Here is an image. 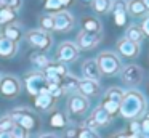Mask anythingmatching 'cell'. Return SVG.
<instances>
[{"instance_id": "1", "label": "cell", "mask_w": 149, "mask_h": 138, "mask_svg": "<svg viewBox=\"0 0 149 138\" xmlns=\"http://www.w3.org/2000/svg\"><path fill=\"white\" fill-rule=\"evenodd\" d=\"M146 108L144 96L136 90H128L123 92L122 101H120V109L119 112L125 119H136Z\"/></svg>"}, {"instance_id": "2", "label": "cell", "mask_w": 149, "mask_h": 138, "mask_svg": "<svg viewBox=\"0 0 149 138\" xmlns=\"http://www.w3.org/2000/svg\"><path fill=\"white\" fill-rule=\"evenodd\" d=\"M10 117L15 120V124L23 127L24 130L31 132L37 127V117L31 109L27 108H15L10 112Z\"/></svg>"}, {"instance_id": "3", "label": "cell", "mask_w": 149, "mask_h": 138, "mask_svg": "<svg viewBox=\"0 0 149 138\" xmlns=\"http://www.w3.org/2000/svg\"><path fill=\"white\" fill-rule=\"evenodd\" d=\"M98 66L101 69V74L104 76H114L120 71V60L116 53L112 51H103L98 55Z\"/></svg>"}, {"instance_id": "4", "label": "cell", "mask_w": 149, "mask_h": 138, "mask_svg": "<svg viewBox=\"0 0 149 138\" xmlns=\"http://www.w3.org/2000/svg\"><path fill=\"white\" fill-rule=\"evenodd\" d=\"M24 87H26L27 93L31 96H37L39 93H42L43 88L47 87V79L43 76V72L34 71V72L26 74V77H24Z\"/></svg>"}, {"instance_id": "5", "label": "cell", "mask_w": 149, "mask_h": 138, "mask_svg": "<svg viewBox=\"0 0 149 138\" xmlns=\"http://www.w3.org/2000/svg\"><path fill=\"white\" fill-rule=\"evenodd\" d=\"M0 93L5 98H16L21 93V82L15 76H2L0 77Z\"/></svg>"}, {"instance_id": "6", "label": "cell", "mask_w": 149, "mask_h": 138, "mask_svg": "<svg viewBox=\"0 0 149 138\" xmlns=\"http://www.w3.org/2000/svg\"><path fill=\"white\" fill-rule=\"evenodd\" d=\"M27 42L39 50H48L52 45V35L43 29H34L27 32Z\"/></svg>"}, {"instance_id": "7", "label": "cell", "mask_w": 149, "mask_h": 138, "mask_svg": "<svg viewBox=\"0 0 149 138\" xmlns=\"http://www.w3.org/2000/svg\"><path fill=\"white\" fill-rule=\"evenodd\" d=\"M79 50H80V48L75 43H72V42H63L58 47V51H56L58 61L59 63H72V61L77 60Z\"/></svg>"}, {"instance_id": "8", "label": "cell", "mask_w": 149, "mask_h": 138, "mask_svg": "<svg viewBox=\"0 0 149 138\" xmlns=\"http://www.w3.org/2000/svg\"><path fill=\"white\" fill-rule=\"evenodd\" d=\"M101 42V32H91V31H82L77 35V47L80 50H91Z\"/></svg>"}, {"instance_id": "9", "label": "cell", "mask_w": 149, "mask_h": 138, "mask_svg": "<svg viewBox=\"0 0 149 138\" xmlns=\"http://www.w3.org/2000/svg\"><path fill=\"white\" fill-rule=\"evenodd\" d=\"M53 21H55V31L59 32H68L74 26V18L69 11L66 10H59L53 15Z\"/></svg>"}, {"instance_id": "10", "label": "cell", "mask_w": 149, "mask_h": 138, "mask_svg": "<svg viewBox=\"0 0 149 138\" xmlns=\"http://www.w3.org/2000/svg\"><path fill=\"white\" fill-rule=\"evenodd\" d=\"M143 76H144L143 69L139 66H136V64H128L122 71V80L127 85H138L143 80Z\"/></svg>"}, {"instance_id": "11", "label": "cell", "mask_w": 149, "mask_h": 138, "mask_svg": "<svg viewBox=\"0 0 149 138\" xmlns=\"http://www.w3.org/2000/svg\"><path fill=\"white\" fill-rule=\"evenodd\" d=\"M88 98L84 96L82 93H74V95L69 96L68 101V108L72 114H84L85 111L88 109Z\"/></svg>"}, {"instance_id": "12", "label": "cell", "mask_w": 149, "mask_h": 138, "mask_svg": "<svg viewBox=\"0 0 149 138\" xmlns=\"http://www.w3.org/2000/svg\"><path fill=\"white\" fill-rule=\"evenodd\" d=\"M117 51L125 58H135L139 53V47H138V43H135V42L128 40L127 37H123L117 42Z\"/></svg>"}, {"instance_id": "13", "label": "cell", "mask_w": 149, "mask_h": 138, "mask_svg": "<svg viewBox=\"0 0 149 138\" xmlns=\"http://www.w3.org/2000/svg\"><path fill=\"white\" fill-rule=\"evenodd\" d=\"M79 93H82L84 96H96L100 93V83L98 80H91V79H82L79 80Z\"/></svg>"}, {"instance_id": "14", "label": "cell", "mask_w": 149, "mask_h": 138, "mask_svg": "<svg viewBox=\"0 0 149 138\" xmlns=\"http://www.w3.org/2000/svg\"><path fill=\"white\" fill-rule=\"evenodd\" d=\"M82 72H84L85 79H91V80H100V77L103 76L96 60H87L85 61V63L82 64Z\"/></svg>"}, {"instance_id": "15", "label": "cell", "mask_w": 149, "mask_h": 138, "mask_svg": "<svg viewBox=\"0 0 149 138\" xmlns=\"http://www.w3.org/2000/svg\"><path fill=\"white\" fill-rule=\"evenodd\" d=\"M15 53H16V42L7 39L5 35H0V56L11 58Z\"/></svg>"}, {"instance_id": "16", "label": "cell", "mask_w": 149, "mask_h": 138, "mask_svg": "<svg viewBox=\"0 0 149 138\" xmlns=\"http://www.w3.org/2000/svg\"><path fill=\"white\" fill-rule=\"evenodd\" d=\"M90 117L95 120V124H96L98 127H103V125L109 124V120H111V117H112V116H111L109 112L103 108V106H98V108L93 109V112H91Z\"/></svg>"}, {"instance_id": "17", "label": "cell", "mask_w": 149, "mask_h": 138, "mask_svg": "<svg viewBox=\"0 0 149 138\" xmlns=\"http://www.w3.org/2000/svg\"><path fill=\"white\" fill-rule=\"evenodd\" d=\"M127 11L132 16H144L148 13V8L143 0H130L127 2Z\"/></svg>"}, {"instance_id": "18", "label": "cell", "mask_w": 149, "mask_h": 138, "mask_svg": "<svg viewBox=\"0 0 149 138\" xmlns=\"http://www.w3.org/2000/svg\"><path fill=\"white\" fill-rule=\"evenodd\" d=\"M53 101H55V98H53L50 93H39L37 96H34V104H36L37 108L43 109V111L52 108Z\"/></svg>"}, {"instance_id": "19", "label": "cell", "mask_w": 149, "mask_h": 138, "mask_svg": "<svg viewBox=\"0 0 149 138\" xmlns=\"http://www.w3.org/2000/svg\"><path fill=\"white\" fill-rule=\"evenodd\" d=\"M125 37L128 39V40L135 42V43H139V42H141L143 39H144V32H143L141 26L132 24V26H128V29H127Z\"/></svg>"}, {"instance_id": "20", "label": "cell", "mask_w": 149, "mask_h": 138, "mask_svg": "<svg viewBox=\"0 0 149 138\" xmlns=\"http://www.w3.org/2000/svg\"><path fill=\"white\" fill-rule=\"evenodd\" d=\"M61 87L64 90V93L66 92H79V79L71 76V74H68V76H64L61 79Z\"/></svg>"}, {"instance_id": "21", "label": "cell", "mask_w": 149, "mask_h": 138, "mask_svg": "<svg viewBox=\"0 0 149 138\" xmlns=\"http://www.w3.org/2000/svg\"><path fill=\"white\" fill-rule=\"evenodd\" d=\"M3 35L7 39H10V40H13V42H19L21 40V37H23V31H21V27L19 26H16V24H8L7 27H5V31H3Z\"/></svg>"}, {"instance_id": "22", "label": "cell", "mask_w": 149, "mask_h": 138, "mask_svg": "<svg viewBox=\"0 0 149 138\" xmlns=\"http://www.w3.org/2000/svg\"><path fill=\"white\" fill-rule=\"evenodd\" d=\"M91 5H93V10L96 13L104 15V13H107L111 10V6H112V0H93Z\"/></svg>"}, {"instance_id": "23", "label": "cell", "mask_w": 149, "mask_h": 138, "mask_svg": "<svg viewBox=\"0 0 149 138\" xmlns=\"http://www.w3.org/2000/svg\"><path fill=\"white\" fill-rule=\"evenodd\" d=\"M84 29L85 31H91V32H101V22L95 18H85L84 19Z\"/></svg>"}, {"instance_id": "24", "label": "cell", "mask_w": 149, "mask_h": 138, "mask_svg": "<svg viewBox=\"0 0 149 138\" xmlns=\"http://www.w3.org/2000/svg\"><path fill=\"white\" fill-rule=\"evenodd\" d=\"M15 19V10L8 8V6H2L0 10V22L2 24H8Z\"/></svg>"}, {"instance_id": "25", "label": "cell", "mask_w": 149, "mask_h": 138, "mask_svg": "<svg viewBox=\"0 0 149 138\" xmlns=\"http://www.w3.org/2000/svg\"><path fill=\"white\" fill-rule=\"evenodd\" d=\"M122 96H123V92L119 88V87H112V88H109L106 92V95H104V98L106 99H111V101H117L120 103L122 101Z\"/></svg>"}, {"instance_id": "26", "label": "cell", "mask_w": 149, "mask_h": 138, "mask_svg": "<svg viewBox=\"0 0 149 138\" xmlns=\"http://www.w3.org/2000/svg\"><path fill=\"white\" fill-rule=\"evenodd\" d=\"M50 124H52V127H56V128L64 127V125H66V117H64V114H63V112H59V111L53 112V116L50 117Z\"/></svg>"}, {"instance_id": "27", "label": "cell", "mask_w": 149, "mask_h": 138, "mask_svg": "<svg viewBox=\"0 0 149 138\" xmlns=\"http://www.w3.org/2000/svg\"><path fill=\"white\" fill-rule=\"evenodd\" d=\"M15 120L10 117V114L8 116H3V117L0 119V132H11L15 128Z\"/></svg>"}, {"instance_id": "28", "label": "cell", "mask_w": 149, "mask_h": 138, "mask_svg": "<svg viewBox=\"0 0 149 138\" xmlns=\"http://www.w3.org/2000/svg\"><path fill=\"white\" fill-rule=\"evenodd\" d=\"M103 106L104 109H106L107 112H109L111 116H114V114H117L119 112V109H120V103H117V101H111V99H106L104 98L103 99Z\"/></svg>"}, {"instance_id": "29", "label": "cell", "mask_w": 149, "mask_h": 138, "mask_svg": "<svg viewBox=\"0 0 149 138\" xmlns=\"http://www.w3.org/2000/svg\"><path fill=\"white\" fill-rule=\"evenodd\" d=\"M31 61H32V63L36 64L37 67H39V69H45V67L50 64V61L47 60V56H43V55H39V53L32 55V56H31Z\"/></svg>"}, {"instance_id": "30", "label": "cell", "mask_w": 149, "mask_h": 138, "mask_svg": "<svg viewBox=\"0 0 149 138\" xmlns=\"http://www.w3.org/2000/svg\"><path fill=\"white\" fill-rule=\"evenodd\" d=\"M77 138H100V135L96 133V130L93 128H88V127H80L77 132Z\"/></svg>"}, {"instance_id": "31", "label": "cell", "mask_w": 149, "mask_h": 138, "mask_svg": "<svg viewBox=\"0 0 149 138\" xmlns=\"http://www.w3.org/2000/svg\"><path fill=\"white\" fill-rule=\"evenodd\" d=\"M40 26H42L43 31H53L55 29V21H53V16H42L40 18Z\"/></svg>"}, {"instance_id": "32", "label": "cell", "mask_w": 149, "mask_h": 138, "mask_svg": "<svg viewBox=\"0 0 149 138\" xmlns=\"http://www.w3.org/2000/svg\"><path fill=\"white\" fill-rule=\"evenodd\" d=\"M111 10H112V13H127V2L125 0H114Z\"/></svg>"}, {"instance_id": "33", "label": "cell", "mask_w": 149, "mask_h": 138, "mask_svg": "<svg viewBox=\"0 0 149 138\" xmlns=\"http://www.w3.org/2000/svg\"><path fill=\"white\" fill-rule=\"evenodd\" d=\"M45 8L52 10V11H59L63 8V5L59 0H45Z\"/></svg>"}, {"instance_id": "34", "label": "cell", "mask_w": 149, "mask_h": 138, "mask_svg": "<svg viewBox=\"0 0 149 138\" xmlns=\"http://www.w3.org/2000/svg\"><path fill=\"white\" fill-rule=\"evenodd\" d=\"M11 135H13V138H27L29 137V135H27V130H24L19 125H15V128L11 130Z\"/></svg>"}, {"instance_id": "35", "label": "cell", "mask_w": 149, "mask_h": 138, "mask_svg": "<svg viewBox=\"0 0 149 138\" xmlns=\"http://www.w3.org/2000/svg\"><path fill=\"white\" fill-rule=\"evenodd\" d=\"M114 18H116L117 26H123L127 21V13H114Z\"/></svg>"}, {"instance_id": "36", "label": "cell", "mask_w": 149, "mask_h": 138, "mask_svg": "<svg viewBox=\"0 0 149 138\" xmlns=\"http://www.w3.org/2000/svg\"><path fill=\"white\" fill-rule=\"evenodd\" d=\"M21 3H23V0H5V6H8L11 10H18L21 6Z\"/></svg>"}, {"instance_id": "37", "label": "cell", "mask_w": 149, "mask_h": 138, "mask_svg": "<svg viewBox=\"0 0 149 138\" xmlns=\"http://www.w3.org/2000/svg\"><path fill=\"white\" fill-rule=\"evenodd\" d=\"M130 130H132V133H135V135H139V133H143L141 124H139V122H136V120H133L132 124H130Z\"/></svg>"}, {"instance_id": "38", "label": "cell", "mask_w": 149, "mask_h": 138, "mask_svg": "<svg viewBox=\"0 0 149 138\" xmlns=\"http://www.w3.org/2000/svg\"><path fill=\"white\" fill-rule=\"evenodd\" d=\"M141 29H143V32H144V35H149V15L144 18V21H143V24H141Z\"/></svg>"}, {"instance_id": "39", "label": "cell", "mask_w": 149, "mask_h": 138, "mask_svg": "<svg viewBox=\"0 0 149 138\" xmlns=\"http://www.w3.org/2000/svg\"><path fill=\"white\" fill-rule=\"evenodd\" d=\"M141 128H143V133L149 135V117H146L144 120L141 122Z\"/></svg>"}, {"instance_id": "40", "label": "cell", "mask_w": 149, "mask_h": 138, "mask_svg": "<svg viewBox=\"0 0 149 138\" xmlns=\"http://www.w3.org/2000/svg\"><path fill=\"white\" fill-rule=\"evenodd\" d=\"M39 138H58V135H55V133H42V135H39Z\"/></svg>"}, {"instance_id": "41", "label": "cell", "mask_w": 149, "mask_h": 138, "mask_svg": "<svg viewBox=\"0 0 149 138\" xmlns=\"http://www.w3.org/2000/svg\"><path fill=\"white\" fill-rule=\"evenodd\" d=\"M0 138H13L11 132H0Z\"/></svg>"}, {"instance_id": "42", "label": "cell", "mask_w": 149, "mask_h": 138, "mask_svg": "<svg viewBox=\"0 0 149 138\" xmlns=\"http://www.w3.org/2000/svg\"><path fill=\"white\" fill-rule=\"evenodd\" d=\"M59 2H61V5H63V6H68L69 3L72 2V0H59Z\"/></svg>"}, {"instance_id": "43", "label": "cell", "mask_w": 149, "mask_h": 138, "mask_svg": "<svg viewBox=\"0 0 149 138\" xmlns=\"http://www.w3.org/2000/svg\"><path fill=\"white\" fill-rule=\"evenodd\" d=\"M125 138H138V135L132 133V135H125Z\"/></svg>"}, {"instance_id": "44", "label": "cell", "mask_w": 149, "mask_h": 138, "mask_svg": "<svg viewBox=\"0 0 149 138\" xmlns=\"http://www.w3.org/2000/svg\"><path fill=\"white\" fill-rule=\"evenodd\" d=\"M144 2V5H146V8H148V11H149V0H143Z\"/></svg>"}, {"instance_id": "45", "label": "cell", "mask_w": 149, "mask_h": 138, "mask_svg": "<svg viewBox=\"0 0 149 138\" xmlns=\"http://www.w3.org/2000/svg\"><path fill=\"white\" fill-rule=\"evenodd\" d=\"M114 138H125V135H117V137H114Z\"/></svg>"}]
</instances>
